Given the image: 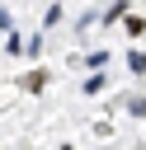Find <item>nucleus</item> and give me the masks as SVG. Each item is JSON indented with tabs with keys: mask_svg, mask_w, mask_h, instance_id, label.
Instances as JSON below:
<instances>
[{
	"mask_svg": "<svg viewBox=\"0 0 146 150\" xmlns=\"http://www.w3.org/2000/svg\"><path fill=\"white\" fill-rule=\"evenodd\" d=\"M127 70L132 75H146V52H127Z\"/></svg>",
	"mask_w": 146,
	"mask_h": 150,
	"instance_id": "f257e3e1",
	"label": "nucleus"
},
{
	"mask_svg": "<svg viewBox=\"0 0 146 150\" xmlns=\"http://www.w3.org/2000/svg\"><path fill=\"white\" fill-rule=\"evenodd\" d=\"M118 19H127V0H118V5L104 14V23H118Z\"/></svg>",
	"mask_w": 146,
	"mask_h": 150,
	"instance_id": "f03ea898",
	"label": "nucleus"
},
{
	"mask_svg": "<svg viewBox=\"0 0 146 150\" xmlns=\"http://www.w3.org/2000/svg\"><path fill=\"white\" fill-rule=\"evenodd\" d=\"M5 52H9V56H14V52H24V42H19V33H14V28H9V38H5Z\"/></svg>",
	"mask_w": 146,
	"mask_h": 150,
	"instance_id": "7ed1b4c3",
	"label": "nucleus"
},
{
	"mask_svg": "<svg viewBox=\"0 0 146 150\" xmlns=\"http://www.w3.org/2000/svg\"><path fill=\"white\" fill-rule=\"evenodd\" d=\"M127 112L132 117H146V98H127Z\"/></svg>",
	"mask_w": 146,
	"mask_h": 150,
	"instance_id": "20e7f679",
	"label": "nucleus"
},
{
	"mask_svg": "<svg viewBox=\"0 0 146 150\" xmlns=\"http://www.w3.org/2000/svg\"><path fill=\"white\" fill-rule=\"evenodd\" d=\"M0 28H9V14H5V9H0Z\"/></svg>",
	"mask_w": 146,
	"mask_h": 150,
	"instance_id": "39448f33",
	"label": "nucleus"
}]
</instances>
